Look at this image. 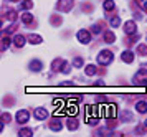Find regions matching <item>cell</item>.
Here are the masks:
<instances>
[{
    "label": "cell",
    "instance_id": "8992f818",
    "mask_svg": "<svg viewBox=\"0 0 147 137\" xmlns=\"http://www.w3.org/2000/svg\"><path fill=\"white\" fill-rule=\"evenodd\" d=\"M102 109H104V116H107V117H116V104L102 106Z\"/></svg>",
    "mask_w": 147,
    "mask_h": 137
},
{
    "label": "cell",
    "instance_id": "7402d4cb",
    "mask_svg": "<svg viewBox=\"0 0 147 137\" xmlns=\"http://www.w3.org/2000/svg\"><path fill=\"white\" fill-rule=\"evenodd\" d=\"M61 127H63V126H61V122H53V124H51V129H53V131H61Z\"/></svg>",
    "mask_w": 147,
    "mask_h": 137
},
{
    "label": "cell",
    "instance_id": "d4e9b609",
    "mask_svg": "<svg viewBox=\"0 0 147 137\" xmlns=\"http://www.w3.org/2000/svg\"><path fill=\"white\" fill-rule=\"evenodd\" d=\"M139 53H142V55H147V46H146V45H140V46H139Z\"/></svg>",
    "mask_w": 147,
    "mask_h": 137
},
{
    "label": "cell",
    "instance_id": "3957f363",
    "mask_svg": "<svg viewBox=\"0 0 147 137\" xmlns=\"http://www.w3.org/2000/svg\"><path fill=\"white\" fill-rule=\"evenodd\" d=\"M15 119H17V122H20V124H25L28 119H30V112H28L27 109H22V111L17 112Z\"/></svg>",
    "mask_w": 147,
    "mask_h": 137
},
{
    "label": "cell",
    "instance_id": "e0dca14e",
    "mask_svg": "<svg viewBox=\"0 0 147 137\" xmlns=\"http://www.w3.org/2000/svg\"><path fill=\"white\" fill-rule=\"evenodd\" d=\"M28 41L33 43V45H36V43H40L41 41V38L38 36V35H30V36H28Z\"/></svg>",
    "mask_w": 147,
    "mask_h": 137
},
{
    "label": "cell",
    "instance_id": "52a82bcc",
    "mask_svg": "<svg viewBox=\"0 0 147 137\" xmlns=\"http://www.w3.org/2000/svg\"><path fill=\"white\" fill-rule=\"evenodd\" d=\"M47 116H48L47 109H43V107H36V109H35V117L38 119V121H43V119H47Z\"/></svg>",
    "mask_w": 147,
    "mask_h": 137
},
{
    "label": "cell",
    "instance_id": "603a6c76",
    "mask_svg": "<svg viewBox=\"0 0 147 137\" xmlns=\"http://www.w3.org/2000/svg\"><path fill=\"white\" fill-rule=\"evenodd\" d=\"M73 65L76 66V68H81V66H83V59H81V58H76V59L73 61Z\"/></svg>",
    "mask_w": 147,
    "mask_h": 137
},
{
    "label": "cell",
    "instance_id": "f546056e",
    "mask_svg": "<svg viewBox=\"0 0 147 137\" xmlns=\"http://www.w3.org/2000/svg\"><path fill=\"white\" fill-rule=\"evenodd\" d=\"M142 2H144V0H137V3H142Z\"/></svg>",
    "mask_w": 147,
    "mask_h": 137
},
{
    "label": "cell",
    "instance_id": "30bf717a",
    "mask_svg": "<svg viewBox=\"0 0 147 137\" xmlns=\"http://www.w3.org/2000/svg\"><path fill=\"white\" fill-rule=\"evenodd\" d=\"M102 8H104L106 12H111V10H114V8H116V3H114L113 0H106V2L102 3Z\"/></svg>",
    "mask_w": 147,
    "mask_h": 137
},
{
    "label": "cell",
    "instance_id": "83f0119b",
    "mask_svg": "<svg viewBox=\"0 0 147 137\" xmlns=\"http://www.w3.org/2000/svg\"><path fill=\"white\" fill-rule=\"evenodd\" d=\"M102 101H106V98L104 96H98V103H102Z\"/></svg>",
    "mask_w": 147,
    "mask_h": 137
},
{
    "label": "cell",
    "instance_id": "277c9868",
    "mask_svg": "<svg viewBox=\"0 0 147 137\" xmlns=\"http://www.w3.org/2000/svg\"><path fill=\"white\" fill-rule=\"evenodd\" d=\"M124 32H126L127 35H136V33H137V25H136V22H132V20L126 22V23H124Z\"/></svg>",
    "mask_w": 147,
    "mask_h": 137
},
{
    "label": "cell",
    "instance_id": "4dcf8cb0",
    "mask_svg": "<svg viewBox=\"0 0 147 137\" xmlns=\"http://www.w3.org/2000/svg\"><path fill=\"white\" fill-rule=\"evenodd\" d=\"M144 126H146V127H147V121H146V122H144Z\"/></svg>",
    "mask_w": 147,
    "mask_h": 137
},
{
    "label": "cell",
    "instance_id": "ba28073f",
    "mask_svg": "<svg viewBox=\"0 0 147 137\" xmlns=\"http://www.w3.org/2000/svg\"><path fill=\"white\" fill-rule=\"evenodd\" d=\"M66 114L68 116H76V114H78V106L73 104V103L69 101V104L66 106Z\"/></svg>",
    "mask_w": 147,
    "mask_h": 137
},
{
    "label": "cell",
    "instance_id": "5b68a950",
    "mask_svg": "<svg viewBox=\"0 0 147 137\" xmlns=\"http://www.w3.org/2000/svg\"><path fill=\"white\" fill-rule=\"evenodd\" d=\"M76 38L80 40L81 43H89V40H91V35H89V32H86V30H80V32L76 33Z\"/></svg>",
    "mask_w": 147,
    "mask_h": 137
},
{
    "label": "cell",
    "instance_id": "8fae6325",
    "mask_svg": "<svg viewBox=\"0 0 147 137\" xmlns=\"http://www.w3.org/2000/svg\"><path fill=\"white\" fill-rule=\"evenodd\" d=\"M136 109H137V112H147V103L146 101H139L136 104Z\"/></svg>",
    "mask_w": 147,
    "mask_h": 137
},
{
    "label": "cell",
    "instance_id": "d6986e66",
    "mask_svg": "<svg viewBox=\"0 0 147 137\" xmlns=\"http://www.w3.org/2000/svg\"><path fill=\"white\" fill-rule=\"evenodd\" d=\"M119 25H121V18L119 17H113V18H111V26L116 28V26H119Z\"/></svg>",
    "mask_w": 147,
    "mask_h": 137
},
{
    "label": "cell",
    "instance_id": "ac0fdd59",
    "mask_svg": "<svg viewBox=\"0 0 147 137\" xmlns=\"http://www.w3.org/2000/svg\"><path fill=\"white\" fill-rule=\"evenodd\" d=\"M18 136L20 137H30V136H33V134H32V129H22V131L18 132Z\"/></svg>",
    "mask_w": 147,
    "mask_h": 137
},
{
    "label": "cell",
    "instance_id": "f1b7e54d",
    "mask_svg": "<svg viewBox=\"0 0 147 137\" xmlns=\"http://www.w3.org/2000/svg\"><path fill=\"white\" fill-rule=\"evenodd\" d=\"M144 10H146V12H147V2H146V3H144Z\"/></svg>",
    "mask_w": 147,
    "mask_h": 137
},
{
    "label": "cell",
    "instance_id": "5bb4252c",
    "mask_svg": "<svg viewBox=\"0 0 147 137\" xmlns=\"http://www.w3.org/2000/svg\"><path fill=\"white\" fill-rule=\"evenodd\" d=\"M104 40H106V43H114L116 36H114L113 32H106V33H104Z\"/></svg>",
    "mask_w": 147,
    "mask_h": 137
},
{
    "label": "cell",
    "instance_id": "9a60e30c",
    "mask_svg": "<svg viewBox=\"0 0 147 137\" xmlns=\"http://www.w3.org/2000/svg\"><path fill=\"white\" fill-rule=\"evenodd\" d=\"M78 126H80V122H78V121H74V119H69V121H68V129H69V131L78 129Z\"/></svg>",
    "mask_w": 147,
    "mask_h": 137
},
{
    "label": "cell",
    "instance_id": "ffe728a7",
    "mask_svg": "<svg viewBox=\"0 0 147 137\" xmlns=\"http://www.w3.org/2000/svg\"><path fill=\"white\" fill-rule=\"evenodd\" d=\"M32 70H33V71L41 70V63H40V61H33V63H32Z\"/></svg>",
    "mask_w": 147,
    "mask_h": 137
},
{
    "label": "cell",
    "instance_id": "cb8c5ba5",
    "mask_svg": "<svg viewBox=\"0 0 147 137\" xmlns=\"http://www.w3.org/2000/svg\"><path fill=\"white\" fill-rule=\"evenodd\" d=\"M22 8H25V10H30V8H32V3H30L28 0H25V2L22 3Z\"/></svg>",
    "mask_w": 147,
    "mask_h": 137
},
{
    "label": "cell",
    "instance_id": "4fadbf2b",
    "mask_svg": "<svg viewBox=\"0 0 147 137\" xmlns=\"http://www.w3.org/2000/svg\"><path fill=\"white\" fill-rule=\"evenodd\" d=\"M96 73H98V68H96L94 65H88L86 66V74L88 76H93V74H96Z\"/></svg>",
    "mask_w": 147,
    "mask_h": 137
},
{
    "label": "cell",
    "instance_id": "9c48e42d",
    "mask_svg": "<svg viewBox=\"0 0 147 137\" xmlns=\"http://www.w3.org/2000/svg\"><path fill=\"white\" fill-rule=\"evenodd\" d=\"M121 58H122L124 63H132V61H134V53L132 51H124Z\"/></svg>",
    "mask_w": 147,
    "mask_h": 137
},
{
    "label": "cell",
    "instance_id": "44dd1931",
    "mask_svg": "<svg viewBox=\"0 0 147 137\" xmlns=\"http://www.w3.org/2000/svg\"><path fill=\"white\" fill-rule=\"evenodd\" d=\"M61 73H69V65L65 63V61L61 63Z\"/></svg>",
    "mask_w": 147,
    "mask_h": 137
},
{
    "label": "cell",
    "instance_id": "7a4b0ae2",
    "mask_svg": "<svg viewBox=\"0 0 147 137\" xmlns=\"http://www.w3.org/2000/svg\"><path fill=\"white\" fill-rule=\"evenodd\" d=\"M134 81H136L137 84H144V83L147 84V66H142V68H140V71L136 74Z\"/></svg>",
    "mask_w": 147,
    "mask_h": 137
},
{
    "label": "cell",
    "instance_id": "4316f807",
    "mask_svg": "<svg viewBox=\"0 0 147 137\" xmlns=\"http://www.w3.org/2000/svg\"><path fill=\"white\" fill-rule=\"evenodd\" d=\"M2 117H3V122H8V119H10V116H8V114H3Z\"/></svg>",
    "mask_w": 147,
    "mask_h": 137
},
{
    "label": "cell",
    "instance_id": "484cf974",
    "mask_svg": "<svg viewBox=\"0 0 147 137\" xmlns=\"http://www.w3.org/2000/svg\"><path fill=\"white\" fill-rule=\"evenodd\" d=\"M8 45H10V38H7V36H5V38H3V46H2V48H3V50H7Z\"/></svg>",
    "mask_w": 147,
    "mask_h": 137
},
{
    "label": "cell",
    "instance_id": "2e32d148",
    "mask_svg": "<svg viewBox=\"0 0 147 137\" xmlns=\"http://www.w3.org/2000/svg\"><path fill=\"white\" fill-rule=\"evenodd\" d=\"M22 22H23V23H32V22H33V17H32V15H30V13H23V15H22Z\"/></svg>",
    "mask_w": 147,
    "mask_h": 137
},
{
    "label": "cell",
    "instance_id": "6da1fadb",
    "mask_svg": "<svg viewBox=\"0 0 147 137\" xmlns=\"http://www.w3.org/2000/svg\"><path fill=\"white\" fill-rule=\"evenodd\" d=\"M113 61V53L111 51H101L98 55V63L99 65H109Z\"/></svg>",
    "mask_w": 147,
    "mask_h": 137
},
{
    "label": "cell",
    "instance_id": "7c38bea8",
    "mask_svg": "<svg viewBox=\"0 0 147 137\" xmlns=\"http://www.w3.org/2000/svg\"><path fill=\"white\" fill-rule=\"evenodd\" d=\"M13 41H15V45L18 46V48H22V46L25 45V41H27V40H25V36H22V35H17V36L13 38Z\"/></svg>",
    "mask_w": 147,
    "mask_h": 137
}]
</instances>
